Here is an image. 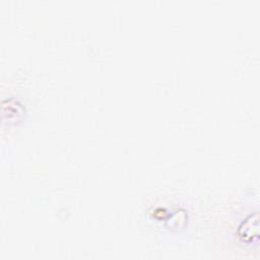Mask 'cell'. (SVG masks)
Here are the masks:
<instances>
[{"instance_id":"6da1fadb","label":"cell","mask_w":260,"mask_h":260,"mask_svg":"<svg viewBox=\"0 0 260 260\" xmlns=\"http://www.w3.org/2000/svg\"><path fill=\"white\" fill-rule=\"evenodd\" d=\"M253 230L258 231V217L257 215H250L245 222L240 226V237L245 241H250L258 234L253 233Z\"/></svg>"}]
</instances>
